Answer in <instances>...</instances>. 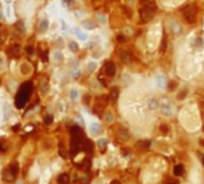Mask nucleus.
Masks as SVG:
<instances>
[{
    "label": "nucleus",
    "mask_w": 204,
    "mask_h": 184,
    "mask_svg": "<svg viewBox=\"0 0 204 184\" xmlns=\"http://www.w3.org/2000/svg\"><path fill=\"white\" fill-rule=\"evenodd\" d=\"M19 128H20V126H19V124H17V126H13V128H12V129H13L15 132H18V129H19Z\"/></svg>",
    "instance_id": "nucleus-23"
},
{
    "label": "nucleus",
    "mask_w": 204,
    "mask_h": 184,
    "mask_svg": "<svg viewBox=\"0 0 204 184\" xmlns=\"http://www.w3.org/2000/svg\"><path fill=\"white\" fill-rule=\"evenodd\" d=\"M57 183L59 184H68L69 183V176L67 173H61L57 177Z\"/></svg>",
    "instance_id": "nucleus-8"
},
{
    "label": "nucleus",
    "mask_w": 204,
    "mask_h": 184,
    "mask_svg": "<svg viewBox=\"0 0 204 184\" xmlns=\"http://www.w3.org/2000/svg\"><path fill=\"white\" fill-rule=\"evenodd\" d=\"M173 173L175 176H181L183 173H184V166H183L181 164H178L174 166V170H173Z\"/></svg>",
    "instance_id": "nucleus-12"
},
{
    "label": "nucleus",
    "mask_w": 204,
    "mask_h": 184,
    "mask_svg": "<svg viewBox=\"0 0 204 184\" xmlns=\"http://www.w3.org/2000/svg\"><path fill=\"white\" fill-rule=\"evenodd\" d=\"M185 94H186V91H181V93H180V94H179V96H178V98H179V99H181L183 97H184V96H185Z\"/></svg>",
    "instance_id": "nucleus-22"
},
{
    "label": "nucleus",
    "mask_w": 204,
    "mask_h": 184,
    "mask_svg": "<svg viewBox=\"0 0 204 184\" xmlns=\"http://www.w3.org/2000/svg\"><path fill=\"white\" fill-rule=\"evenodd\" d=\"M203 165H204V157H203Z\"/></svg>",
    "instance_id": "nucleus-27"
},
{
    "label": "nucleus",
    "mask_w": 204,
    "mask_h": 184,
    "mask_svg": "<svg viewBox=\"0 0 204 184\" xmlns=\"http://www.w3.org/2000/svg\"><path fill=\"white\" fill-rule=\"evenodd\" d=\"M71 133H72L73 139H77V140H80V139H83V140H84V139H85V138H84V132H83V129H81L80 127H78V126L72 127Z\"/></svg>",
    "instance_id": "nucleus-5"
},
{
    "label": "nucleus",
    "mask_w": 204,
    "mask_h": 184,
    "mask_svg": "<svg viewBox=\"0 0 204 184\" xmlns=\"http://www.w3.org/2000/svg\"><path fill=\"white\" fill-rule=\"evenodd\" d=\"M118 94H119V92H118V88L117 87H113V88H111V91H110V100L112 102V103H115V102L117 100V98H118Z\"/></svg>",
    "instance_id": "nucleus-9"
},
{
    "label": "nucleus",
    "mask_w": 204,
    "mask_h": 184,
    "mask_svg": "<svg viewBox=\"0 0 204 184\" xmlns=\"http://www.w3.org/2000/svg\"><path fill=\"white\" fill-rule=\"evenodd\" d=\"M104 72L107 77H113L116 74V66H115L112 61H107L104 65Z\"/></svg>",
    "instance_id": "nucleus-4"
},
{
    "label": "nucleus",
    "mask_w": 204,
    "mask_h": 184,
    "mask_svg": "<svg viewBox=\"0 0 204 184\" xmlns=\"http://www.w3.org/2000/svg\"><path fill=\"white\" fill-rule=\"evenodd\" d=\"M121 59H122V61H123L124 64H130L133 61V56L127 52H123L121 54Z\"/></svg>",
    "instance_id": "nucleus-10"
},
{
    "label": "nucleus",
    "mask_w": 204,
    "mask_h": 184,
    "mask_svg": "<svg viewBox=\"0 0 204 184\" xmlns=\"http://www.w3.org/2000/svg\"><path fill=\"white\" fill-rule=\"evenodd\" d=\"M196 10L193 6H189V7L185 9V11L183 12V17H184V20L186 23L189 24H192L195 22V19H196Z\"/></svg>",
    "instance_id": "nucleus-2"
},
{
    "label": "nucleus",
    "mask_w": 204,
    "mask_h": 184,
    "mask_svg": "<svg viewBox=\"0 0 204 184\" xmlns=\"http://www.w3.org/2000/svg\"><path fill=\"white\" fill-rule=\"evenodd\" d=\"M51 122H53V116H50V115H49V116H45L44 117V123L45 124H50Z\"/></svg>",
    "instance_id": "nucleus-17"
},
{
    "label": "nucleus",
    "mask_w": 204,
    "mask_h": 184,
    "mask_svg": "<svg viewBox=\"0 0 204 184\" xmlns=\"http://www.w3.org/2000/svg\"><path fill=\"white\" fill-rule=\"evenodd\" d=\"M5 1H6V3H11V1H12V0H5Z\"/></svg>",
    "instance_id": "nucleus-26"
},
{
    "label": "nucleus",
    "mask_w": 204,
    "mask_h": 184,
    "mask_svg": "<svg viewBox=\"0 0 204 184\" xmlns=\"http://www.w3.org/2000/svg\"><path fill=\"white\" fill-rule=\"evenodd\" d=\"M71 48H72V50H77V49H78V44H75L74 42H72V43H71Z\"/></svg>",
    "instance_id": "nucleus-20"
},
{
    "label": "nucleus",
    "mask_w": 204,
    "mask_h": 184,
    "mask_svg": "<svg viewBox=\"0 0 204 184\" xmlns=\"http://www.w3.org/2000/svg\"><path fill=\"white\" fill-rule=\"evenodd\" d=\"M9 169H10L11 173L16 177V176H17V173H18V166H17V164H12L11 166H9Z\"/></svg>",
    "instance_id": "nucleus-14"
},
{
    "label": "nucleus",
    "mask_w": 204,
    "mask_h": 184,
    "mask_svg": "<svg viewBox=\"0 0 204 184\" xmlns=\"http://www.w3.org/2000/svg\"><path fill=\"white\" fill-rule=\"evenodd\" d=\"M160 130H161L162 134H167L168 133V127L166 124H161L160 126Z\"/></svg>",
    "instance_id": "nucleus-16"
},
{
    "label": "nucleus",
    "mask_w": 204,
    "mask_h": 184,
    "mask_svg": "<svg viewBox=\"0 0 204 184\" xmlns=\"http://www.w3.org/2000/svg\"><path fill=\"white\" fill-rule=\"evenodd\" d=\"M11 53L13 54V56L20 55V45L19 44H13L12 48H11Z\"/></svg>",
    "instance_id": "nucleus-13"
},
{
    "label": "nucleus",
    "mask_w": 204,
    "mask_h": 184,
    "mask_svg": "<svg viewBox=\"0 0 204 184\" xmlns=\"http://www.w3.org/2000/svg\"><path fill=\"white\" fill-rule=\"evenodd\" d=\"M135 146L139 149H147L149 146H151V142H149L148 140H140V141L136 142Z\"/></svg>",
    "instance_id": "nucleus-7"
},
{
    "label": "nucleus",
    "mask_w": 204,
    "mask_h": 184,
    "mask_svg": "<svg viewBox=\"0 0 204 184\" xmlns=\"http://www.w3.org/2000/svg\"><path fill=\"white\" fill-rule=\"evenodd\" d=\"M117 39L119 41V42H123V41H125V37L122 36V35H118V36H117Z\"/></svg>",
    "instance_id": "nucleus-21"
},
{
    "label": "nucleus",
    "mask_w": 204,
    "mask_h": 184,
    "mask_svg": "<svg viewBox=\"0 0 204 184\" xmlns=\"http://www.w3.org/2000/svg\"><path fill=\"white\" fill-rule=\"evenodd\" d=\"M107 105V97H105V96H100V97H98L97 98V106L94 108V111H98V110H103V109L105 108Z\"/></svg>",
    "instance_id": "nucleus-6"
},
{
    "label": "nucleus",
    "mask_w": 204,
    "mask_h": 184,
    "mask_svg": "<svg viewBox=\"0 0 204 184\" xmlns=\"http://www.w3.org/2000/svg\"><path fill=\"white\" fill-rule=\"evenodd\" d=\"M141 18L145 20V22H147V20H151L154 16V11L149 7V6H145V7H142L141 10Z\"/></svg>",
    "instance_id": "nucleus-3"
},
{
    "label": "nucleus",
    "mask_w": 204,
    "mask_h": 184,
    "mask_svg": "<svg viewBox=\"0 0 204 184\" xmlns=\"http://www.w3.org/2000/svg\"><path fill=\"white\" fill-rule=\"evenodd\" d=\"M201 145H202V146H204V141H203V140L201 141Z\"/></svg>",
    "instance_id": "nucleus-25"
},
{
    "label": "nucleus",
    "mask_w": 204,
    "mask_h": 184,
    "mask_svg": "<svg viewBox=\"0 0 204 184\" xmlns=\"http://www.w3.org/2000/svg\"><path fill=\"white\" fill-rule=\"evenodd\" d=\"M26 53H28V54H30V55H31V54H33V47L32 45H28V47H26Z\"/></svg>",
    "instance_id": "nucleus-19"
},
{
    "label": "nucleus",
    "mask_w": 204,
    "mask_h": 184,
    "mask_svg": "<svg viewBox=\"0 0 204 184\" xmlns=\"http://www.w3.org/2000/svg\"><path fill=\"white\" fill-rule=\"evenodd\" d=\"M3 177H4V179H5V181H13V179H15V176H13V175L11 173V171H10V169H9V167L4 171Z\"/></svg>",
    "instance_id": "nucleus-11"
},
{
    "label": "nucleus",
    "mask_w": 204,
    "mask_h": 184,
    "mask_svg": "<svg viewBox=\"0 0 204 184\" xmlns=\"http://www.w3.org/2000/svg\"><path fill=\"white\" fill-rule=\"evenodd\" d=\"M31 88H32V85L31 83H25L22 87H20V90L18 91V94L16 96V106L18 109L23 108L26 102L29 99V96H30V92H31Z\"/></svg>",
    "instance_id": "nucleus-1"
},
{
    "label": "nucleus",
    "mask_w": 204,
    "mask_h": 184,
    "mask_svg": "<svg viewBox=\"0 0 204 184\" xmlns=\"http://www.w3.org/2000/svg\"><path fill=\"white\" fill-rule=\"evenodd\" d=\"M6 149H7V146L4 145L3 142H0V152L4 153V152H6Z\"/></svg>",
    "instance_id": "nucleus-18"
},
{
    "label": "nucleus",
    "mask_w": 204,
    "mask_h": 184,
    "mask_svg": "<svg viewBox=\"0 0 204 184\" xmlns=\"http://www.w3.org/2000/svg\"><path fill=\"white\" fill-rule=\"evenodd\" d=\"M48 25H49L48 20H42V22L39 23V29H41V31H44L45 29H48Z\"/></svg>",
    "instance_id": "nucleus-15"
},
{
    "label": "nucleus",
    "mask_w": 204,
    "mask_h": 184,
    "mask_svg": "<svg viewBox=\"0 0 204 184\" xmlns=\"http://www.w3.org/2000/svg\"><path fill=\"white\" fill-rule=\"evenodd\" d=\"M110 184H121V182H119V181H117V179H115V181H112Z\"/></svg>",
    "instance_id": "nucleus-24"
}]
</instances>
